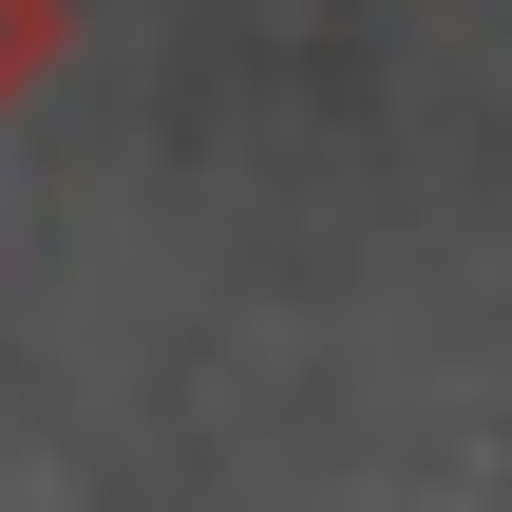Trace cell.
Returning a JSON list of instances; mask_svg holds the SVG:
<instances>
[{"mask_svg":"<svg viewBox=\"0 0 512 512\" xmlns=\"http://www.w3.org/2000/svg\"><path fill=\"white\" fill-rule=\"evenodd\" d=\"M38 57H57V0H0V114L38 95Z\"/></svg>","mask_w":512,"mask_h":512,"instance_id":"1","label":"cell"}]
</instances>
